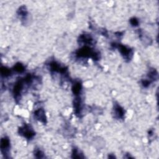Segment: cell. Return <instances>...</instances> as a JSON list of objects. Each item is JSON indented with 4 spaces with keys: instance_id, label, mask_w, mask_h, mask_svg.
<instances>
[{
    "instance_id": "11",
    "label": "cell",
    "mask_w": 159,
    "mask_h": 159,
    "mask_svg": "<svg viewBox=\"0 0 159 159\" xmlns=\"http://www.w3.org/2000/svg\"><path fill=\"white\" fill-rule=\"evenodd\" d=\"M1 73L2 75L4 77H8L10 75L11 73V70L6 67H2L1 68Z\"/></svg>"
},
{
    "instance_id": "1",
    "label": "cell",
    "mask_w": 159,
    "mask_h": 159,
    "mask_svg": "<svg viewBox=\"0 0 159 159\" xmlns=\"http://www.w3.org/2000/svg\"><path fill=\"white\" fill-rule=\"evenodd\" d=\"M100 54L93 51L90 47L85 46L83 47L81 49H79L76 52V55L79 58H87L90 57L95 60H98L99 59Z\"/></svg>"
},
{
    "instance_id": "12",
    "label": "cell",
    "mask_w": 159,
    "mask_h": 159,
    "mask_svg": "<svg viewBox=\"0 0 159 159\" xmlns=\"http://www.w3.org/2000/svg\"><path fill=\"white\" fill-rule=\"evenodd\" d=\"M73 158H83V157L80 156V152L77 149H74L73 151Z\"/></svg>"
},
{
    "instance_id": "7",
    "label": "cell",
    "mask_w": 159,
    "mask_h": 159,
    "mask_svg": "<svg viewBox=\"0 0 159 159\" xmlns=\"http://www.w3.org/2000/svg\"><path fill=\"white\" fill-rule=\"evenodd\" d=\"M10 147V142L8 138L4 137L1 141V149L2 152L6 154Z\"/></svg>"
},
{
    "instance_id": "6",
    "label": "cell",
    "mask_w": 159,
    "mask_h": 159,
    "mask_svg": "<svg viewBox=\"0 0 159 159\" xmlns=\"http://www.w3.org/2000/svg\"><path fill=\"white\" fill-rule=\"evenodd\" d=\"M34 116L35 118L38 119V121H41V123H46V116H45V113L44 110L43 109H39L34 112Z\"/></svg>"
},
{
    "instance_id": "13",
    "label": "cell",
    "mask_w": 159,
    "mask_h": 159,
    "mask_svg": "<svg viewBox=\"0 0 159 159\" xmlns=\"http://www.w3.org/2000/svg\"><path fill=\"white\" fill-rule=\"evenodd\" d=\"M130 22L131 24V25L133 26H137L139 25V20L136 18H133L130 20Z\"/></svg>"
},
{
    "instance_id": "2",
    "label": "cell",
    "mask_w": 159,
    "mask_h": 159,
    "mask_svg": "<svg viewBox=\"0 0 159 159\" xmlns=\"http://www.w3.org/2000/svg\"><path fill=\"white\" fill-rule=\"evenodd\" d=\"M115 48H118L119 49V51L121 54V55L123 56L125 60H127L129 61L133 57V51L129 47H127L124 45L121 44H113L111 45Z\"/></svg>"
},
{
    "instance_id": "4",
    "label": "cell",
    "mask_w": 159,
    "mask_h": 159,
    "mask_svg": "<svg viewBox=\"0 0 159 159\" xmlns=\"http://www.w3.org/2000/svg\"><path fill=\"white\" fill-rule=\"evenodd\" d=\"M78 41L80 44H83L86 45H91L93 42V39L92 37L88 34H81L79 37Z\"/></svg>"
},
{
    "instance_id": "8",
    "label": "cell",
    "mask_w": 159,
    "mask_h": 159,
    "mask_svg": "<svg viewBox=\"0 0 159 159\" xmlns=\"http://www.w3.org/2000/svg\"><path fill=\"white\" fill-rule=\"evenodd\" d=\"M81 89H82L81 84L79 81H77L73 84L72 91L75 96H78L80 94L81 91Z\"/></svg>"
},
{
    "instance_id": "14",
    "label": "cell",
    "mask_w": 159,
    "mask_h": 159,
    "mask_svg": "<svg viewBox=\"0 0 159 159\" xmlns=\"http://www.w3.org/2000/svg\"><path fill=\"white\" fill-rule=\"evenodd\" d=\"M34 155H35L37 158H43L44 157V154L40 150H36Z\"/></svg>"
},
{
    "instance_id": "9",
    "label": "cell",
    "mask_w": 159,
    "mask_h": 159,
    "mask_svg": "<svg viewBox=\"0 0 159 159\" xmlns=\"http://www.w3.org/2000/svg\"><path fill=\"white\" fill-rule=\"evenodd\" d=\"M18 13V15L20 16L21 18H22V19H24V18L26 19V16H28V11L26 9V7L24 6H21L19 9Z\"/></svg>"
},
{
    "instance_id": "10",
    "label": "cell",
    "mask_w": 159,
    "mask_h": 159,
    "mask_svg": "<svg viewBox=\"0 0 159 159\" xmlns=\"http://www.w3.org/2000/svg\"><path fill=\"white\" fill-rule=\"evenodd\" d=\"M14 70L15 71L18 73H22L24 71V70H25V68H24V65H22L21 64H17L16 65H15L14 67Z\"/></svg>"
},
{
    "instance_id": "3",
    "label": "cell",
    "mask_w": 159,
    "mask_h": 159,
    "mask_svg": "<svg viewBox=\"0 0 159 159\" xmlns=\"http://www.w3.org/2000/svg\"><path fill=\"white\" fill-rule=\"evenodd\" d=\"M20 135L28 139H31L35 136V132L31 126L26 124L19 129Z\"/></svg>"
},
{
    "instance_id": "5",
    "label": "cell",
    "mask_w": 159,
    "mask_h": 159,
    "mask_svg": "<svg viewBox=\"0 0 159 159\" xmlns=\"http://www.w3.org/2000/svg\"><path fill=\"white\" fill-rule=\"evenodd\" d=\"M125 111L124 109L118 104H114V114L117 119H123L124 117Z\"/></svg>"
}]
</instances>
